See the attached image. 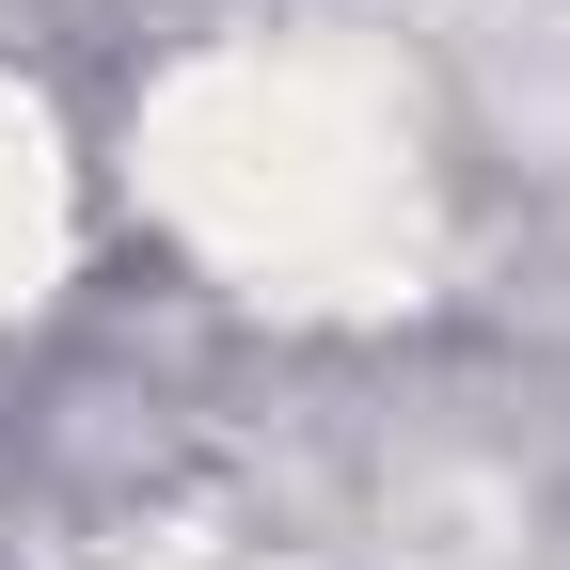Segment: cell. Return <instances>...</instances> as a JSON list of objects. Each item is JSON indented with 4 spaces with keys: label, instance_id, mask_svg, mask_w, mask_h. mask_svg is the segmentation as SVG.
Masks as SVG:
<instances>
[{
    "label": "cell",
    "instance_id": "obj_1",
    "mask_svg": "<svg viewBox=\"0 0 570 570\" xmlns=\"http://www.w3.org/2000/svg\"><path fill=\"white\" fill-rule=\"evenodd\" d=\"M32 269H48V159H32V127L0 111V302H32Z\"/></svg>",
    "mask_w": 570,
    "mask_h": 570
}]
</instances>
